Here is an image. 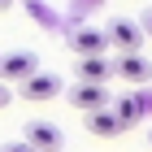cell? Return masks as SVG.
I'll return each mask as SVG.
<instances>
[{
	"instance_id": "10",
	"label": "cell",
	"mask_w": 152,
	"mask_h": 152,
	"mask_svg": "<svg viewBox=\"0 0 152 152\" xmlns=\"http://www.w3.org/2000/svg\"><path fill=\"white\" fill-rule=\"evenodd\" d=\"M109 113L117 117V122H122V126H135V122H143V100L139 96H122V100H117V104H109Z\"/></svg>"
},
{
	"instance_id": "3",
	"label": "cell",
	"mask_w": 152,
	"mask_h": 152,
	"mask_svg": "<svg viewBox=\"0 0 152 152\" xmlns=\"http://www.w3.org/2000/svg\"><path fill=\"white\" fill-rule=\"evenodd\" d=\"M26 148L35 152H61V143H65V135H61L52 122H26Z\"/></svg>"
},
{
	"instance_id": "13",
	"label": "cell",
	"mask_w": 152,
	"mask_h": 152,
	"mask_svg": "<svg viewBox=\"0 0 152 152\" xmlns=\"http://www.w3.org/2000/svg\"><path fill=\"white\" fill-rule=\"evenodd\" d=\"M9 100H13V91H9V87H4V83H0V109L9 104Z\"/></svg>"
},
{
	"instance_id": "9",
	"label": "cell",
	"mask_w": 152,
	"mask_h": 152,
	"mask_svg": "<svg viewBox=\"0 0 152 152\" xmlns=\"http://www.w3.org/2000/svg\"><path fill=\"white\" fill-rule=\"evenodd\" d=\"M87 130H91L96 139H117V135H126V126L117 122L109 109H96V113H87Z\"/></svg>"
},
{
	"instance_id": "11",
	"label": "cell",
	"mask_w": 152,
	"mask_h": 152,
	"mask_svg": "<svg viewBox=\"0 0 152 152\" xmlns=\"http://www.w3.org/2000/svg\"><path fill=\"white\" fill-rule=\"evenodd\" d=\"M0 152H35V148H26V143H0Z\"/></svg>"
},
{
	"instance_id": "1",
	"label": "cell",
	"mask_w": 152,
	"mask_h": 152,
	"mask_svg": "<svg viewBox=\"0 0 152 152\" xmlns=\"http://www.w3.org/2000/svg\"><path fill=\"white\" fill-rule=\"evenodd\" d=\"M100 35H104V44L117 48V52H139L143 48V31H139V22H130V18H109V26Z\"/></svg>"
},
{
	"instance_id": "14",
	"label": "cell",
	"mask_w": 152,
	"mask_h": 152,
	"mask_svg": "<svg viewBox=\"0 0 152 152\" xmlns=\"http://www.w3.org/2000/svg\"><path fill=\"white\" fill-rule=\"evenodd\" d=\"M4 9H13V0H0V13H4Z\"/></svg>"
},
{
	"instance_id": "16",
	"label": "cell",
	"mask_w": 152,
	"mask_h": 152,
	"mask_svg": "<svg viewBox=\"0 0 152 152\" xmlns=\"http://www.w3.org/2000/svg\"><path fill=\"white\" fill-rule=\"evenodd\" d=\"M148 143H152V130H148Z\"/></svg>"
},
{
	"instance_id": "5",
	"label": "cell",
	"mask_w": 152,
	"mask_h": 152,
	"mask_svg": "<svg viewBox=\"0 0 152 152\" xmlns=\"http://www.w3.org/2000/svg\"><path fill=\"white\" fill-rule=\"evenodd\" d=\"M70 104L83 113H96V109H109V87H96V83H78L70 87Z\"/></svg>"
},
{
	"instance_id": "6",
	"label": "cell",
	"mask_w": 152,
	"mask_h": 152,
	"mask_svg": "<svg viewBox=\"0 0 152 152\" xmlns=\"http://www.w3.org/2000/svg\"><path fill=\"white\" fill-rule=\"evenodd\" d=\"M52 96H61V78L57 74H31V78L22 83V100H31V104H39V100H52Z\"/></svg>"
},
{
	"instance_id": "7",
	"label": "cell",
	"mask_w": 152,
	"mask_h": 152,
	"mask_svg": "<svg viewBox=\"0 0 152 152\" xmlns=\"http://www.w3.org/2000/svg\"><path fill=\"white\" fill-rule=\"evenodd\" d=\"M70 48L78 52V57H104L109 44L100 31H91V26H78V31H70Z\"/></svg>"
},
{
	"instance_id": "15",
	"label": "cell",
	"mask_w": 152,
	"mask_h": 152,
	"mask_svg": "<svg viewBox=\"0 0 152 152\" xmlns=\"http://www.w3.org/2000/svg\"><path fill=\"white\" fill-rule=\"evenodd\" d=\"M87 4H100V0H87Z\"/></svg>"
},
{
	"instance_id": "4",
	"label": "cell",
	"mask_w": 152,
	"mask_h": 152,
	"mask_svg": "<svg viewBox=\"0 0 152 152\" xmlns=\"http://www.w3.org/2000/svg\"><path fill=\"white\" fill-rule=\"evenodd\" d=\"M31 74H35V52H4V57H0V78L4 83H26L31 78Z\"/></svg>"
},
{
	"instance_id": "12",
	"label": "cell",
	"mask_w": 152,
	"mask_h": 152,
	"mask_svg": "<svg viewBox=\"0 0 152 152\" xmlns=\"http://www.w3.org/2000/svg\"><path fill=\"white\" fill-rule=\"evenodd\" d=\"M139 31H143V35H148V39H152V9H148V13H143V22H139Z\"/></svg>"
},
{
	"instance_id": "2",
	"label": "cell",
	"mask_w": 152,
	"mask_h": 152,
	"mask_svg": "<svg viewBox=\"0 0 152 152\" xmlns=\"http://www.w3.org/2000/svg\"><path fill=\"white\" fill-rule=\"evenodd\" d=\"M113 74H117V78H126L130 87H143V83H152V61L143 57V52H117Z\"/></svg>"
},
{
	"instance_id": "8",
	"label": "cell",
	"mask_w": 152,
	"mask_h": 152,
	"mask_svg": "<svg viewBox=\"0 0 152 152\" xmlns=\"http://www.w3.org/2000/svg\"><path fill=\"white\" fill-rule=\"evenodd\" d=\"M78 83H96V87H104L113 78V61L109 57H78Z\"/></svg>"
}]
</instances>
